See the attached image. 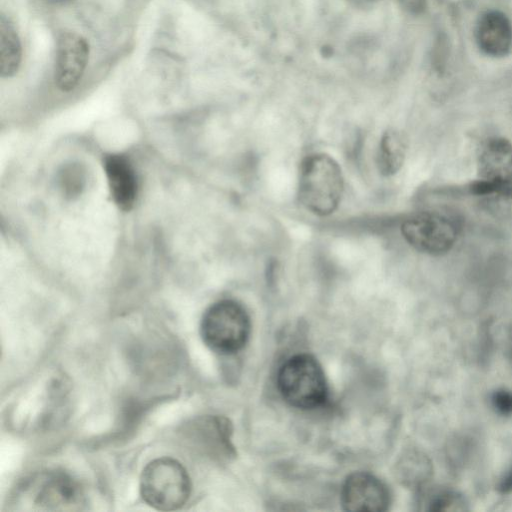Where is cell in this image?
I'll list each match as a JSON object with an SVG mask.
<instances>
[{"instance_id":"cell-9","label":"cell","mask_w":512,"mask_h":512,"mask_svg":"<svg viewBox=\"0 0 512 512\" xmlns=\"http://www.w3.org/2000/svg\"><path fill=\"white\" fill-rule=\"evenodd\" d=\"M89 45L74 32L62 33L57 41L55 82L62 91H71L79 83L86 68Z\"/></svg>"},{"instance_id":"cell-11","label":"cell","mask_w":512,"mask_h":512,"mask_svg":"<svg viewBox=\"0 0 512 512\" xmlns=\"http://www.w3.org/2000/svg\"><path fill=\"white\" fill-rule=\"evenodd\" d=\"M103 167L114 203L123 211L131 210L137 197L138 185L129 159L122 154H109L103 160Z\"/></svg>"},{"instance_id":"cell-8","label":"cell","mask_w":512,"mask_h":512,"mask_svg":"<svg viewBox=\"0 0 512 512\" xmlns=\"http://www.w3.org/2000/svg\"><path fill=\"white\" fill-rule=\"evenodd\" d=\"M390 503L387 486L368 472H355L347 477L341 489V504L347 511H385Z\"/></svg>"},{"instance_id":"cell-7","label":"cell","mask_w":512,"mask_h":512,"mask_svg":"<svg viewBox=\"0 0 512 512\" xmlns=\"http://www.w3.org/2000/svg\"><path fill=\"white\" fill-rule=\"evenodd\" d=\"M478 181L471 191L478 195L497 194L512 198V143L502 137L488 139L478 155Z\"/></svg>"},{"instance_id":"cell-14","label":"cell","mask_w":512,"mask_h":512,"mask_svg":"<svg viewBox=\"0 0 512 512\" xmlns=\"http://www.w3.org/2000/svg\"><path fill=\"white\" fill-rule=\"evenodd\" d=\"M62 189L67 195L74 196L80 193L84 186V176L78 165H73L61 173Z\"/></svg>"},{"instance_id":"cell-3","label":"cell","mask_w":512,"mask_h":512,"mask_svg":"<svg viewBox=\"0 0 512 512\" xmlns=\"http://www.w3.org/2000/svg\"><path fill=\"white\" fill-rule=\"evenodd\" d=\"M140 495L150 507L173 511L188 501L192 485L186 468L178 460L161 457L149 462L140 476Z\"/></svg>"},{"instance_id":"cell-19","label":"cell","mask_w":512,"mask_h":512,"mask_svg":"<svg viewBox=\"0 0 512 512\" xmlns=\"http://www.w3.org/2000/svg\"><path fill=\"white\" fill-rule=\"evenodd\" d=\"M357 2H360V3H370V2H373L375 0H355Z\"/></svg>"},{"instance_id":"cell-1","label":"cell","mask_w":512,"mask_h":512,"mask_svg":"<svg viewBox=\"0 0 512 512\" xmlns=\"http://www.w3.org/2000/svg\"><path fill=\"white\" fill-rule=\"evenodd\" d=\"M85 504L81 484L64 470L36 472L15 487L10 510L16 511H75Z\"/></svg>"},{"instance_id":"cell-10","label":"cell","mask_w":512,"mask_h":512,"mask_svg":"<svg viewBox=\"0 0 512 512\" xmlns=\"http://www.w3.org/2000/svg\"><path fill=\"white\" fill-rule=\"evenodd\" d=\"M475 39L479 49L491 57H503L512 48V24L501 11L483 13L475 28Z\"/></svg>"},{"instance_id":"cell-12","label":"cell","mask_w":512,"mask_h":512,"mask_svg":"<svg viewBox=\"0 0 512 512\" xmlns=\"http://www.w3.org/2000/svg\"><path fill=\"white\" fill-rule=\"evenodd\" d=\"M407 150L404 135L395 130L385 131L380 139L376 163L379 172L384 176L396 174L402 167Z\"/></svg>"},{"instance_id":"cell-5","label":"cell","mask_w":512,"mask_h":512,"mask_svg":"<svg viewBox=\"0 0 512 512\" xmlns=\"http://www.w3.org/2000/svg\"><path fill=\"white\" fill-rule=\"evenodd\" d=\"M277 385L282 397L299 409H313L327 398V383L319 362L309 354H297L280 367Z\"/></svg>"},{"instance_id":"cell-18","label":"cell","mask_w":512,"mask_h":512,"mask_svg":"<svg viewBox=\"0 0 512 512\" xmlns=\"http://www.w3.org/2000/svg\"><path fill=\"white\" fill-rule=\"evenodd\" d=\"M47 1H48V2H51V3H56V4H58V3H64V2H67V1H69V0H47Z\"/></svg>"},{"instance_id":"cell-13","label":"cell","mask_w":512,"mask_h":512,"mask_svg":"<svg viewBox=\"0 0 512 512\" xmlns=\"http://www.w3.org/2000/svg\"><path fill=\"white\" fill-rule=\"evenodd\" d=\"M21 62V45L12 23L0 17V72L2 77L13 76Z\"/></svg>"},{"instance_id":"cell-6","label":"cell","mask_w":512,"mask_h":512,"mask_svg":"<svg viewBox=\"0 0 512 512\" xmlns=\"http://www.w3.org/2000/svg\"><path fill=\"white\" fill-rule=\"evenodd\" d=\"M403 238L416 250L440 255L455 244L459 224L457 220L440 211H420L407 217L401 224Z\"/></svg>"},{"instance_id":"cell-15","label":"cell","mask_w":512,"mask_h":512,"mask_svg":"<svg viewBox=\"0 0 512 512\" xmlns=\"http://www.w3.org/2000/svg\"><path fill=\"white\" fill-rule=\"evenodd\" d=\"M494 404L503 413L512 411V394L505 391L498 392L494 396Z\"/></svg>"},{"instance_id":"cell-17","label":"cell","mask_w":512,"mask_h":512,"mask_svg":"<svg viewBox=\"0 0 512 512\" xmlns=\"http://www.w3.org/2000/svg\"><path fill=\"white\" fill-rule=\"evenodd\" d=\"M512 488V473L505 479L503 483V489H511Z\"/></svg>"},{"instance_id":"cell-4","label":"cell","mask_w":512,"mask_h":512,"mask_svg":"<svg viewBox=\"0 0 512 512\" xmlns=\"http://www.w3.org/2000/svg\"><path fill=\"white\" fill-rule=\"evenodd\" d=\"M251 325L245 308L237 301L224 299L204 312L200 335L205 345L221 355L240 351L247 343Z\"/></svg>"},{"instance_id":"cell-2","label":"cell","mask_w":512,"mask_h":512,"mask_svg":"<svg viewBox=\"0 0 512 512\" xmlns=\"http://www.w3.org/2000/svg\"><path fill=\"white\" fill-rule=\"evenodd\" d=\"M344 178L337 161L324 153L307 155L301 162L298 184L300 203L317 216H328L339 206Z\"/></svg>"},{"instance_id":"cell-16","label":"cell","mask_w":512,"mask_h":512,"mask_svg":"<svg viewBox=\"0 0 512 512\" xmlns=\"http://www.w3.org/2000/svg\"><path fill=\"white\" fill-rule=\"evenodd\" d=\"M401 5L410 13L418 14L426 6V0H399Z\"/></svg>"}]
</instances>
